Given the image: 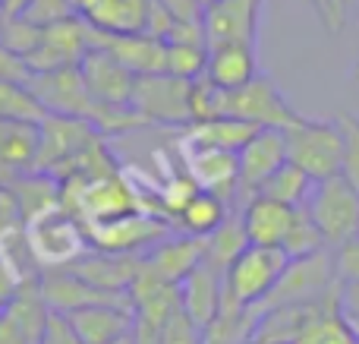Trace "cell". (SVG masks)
Segmentation results:
<instances>
[{"instance_id": "24", "label": "cell", "mask_w": 359, "mask_h": 344, "mask_svg": "<svg viewBox=\"0 0 359 344\" xmlns=\"http://www.w3.org/2000/svg\"><path fill=\"white\" fill-rule=\"evenodd\" d=\"M221 303H224V278L217 272H211L208 265H198L180 284V307L198 329H205L221 313Z\"/></svg>"}, {"instance_id": "43", "label": "cell", "mask_w": 359, "mask_h": 344, "mask_svg": "<svg viewBox=\"0 0 359 344\" xmlns=\"http://www.w3.org/2000/svg\"><path fill=\"white\" fill-rule=\"evenodd\" d=\"M341 310L353 326H359V284H341Z\"/></svg>"}, {"instance_id": "41", "label": "cell", "mask_w": 359, "mask_h": 344, "mask_svg": "<svg viewBox=\"0 0 359 344\" xmlns=\"http://www.w3.org/2000/svg\"><path fill=\"white\" fill-rule=\"evenodd\" d=\"M0 79L4 82H19V86H29L32 70L25 67L22 57L10 54L6 48H0Z\"/></svg>"}, {"instance_id": "5", "label": "cell", "mask_w": 359, "mask_h": 344, "mask_svg": "<svg viewBox=\"0 0 359 344\" xmlns=\"http://www.w3.org/2000/svg\"><path fill=\"white\" fill-rule=\"evenodd\" d=\"M101 139H104V133L95 124H88V120L67 117V114H44V120L38 124L35 171L38 174H50L57 180V174L69 161H76L88 145L101 143Z\"/></svg>"}, {"instance_id": "10", "label": "cell", "mask_w": 359, "mask_h": 344, "mask_svg": "<svg viewBox=\"0 0 359 344\" xmlns=\"http://www.w3.org/2000/svg\"><path fill=\"white\" fill-rule=\"evenodd\" d=\"M236 164H240V180H236V199L233 212H240L249 199L262 193L271 174L287 164V139L284 130H259L240 152H236Z\"/></svg>"}, {"instance_id": "31", "label": "cell", "mask_w": 359, "mask_h": 344, "mask_svg": "<svg viewBox=\"0 0 359 344\" xmlns=\"http://www.w3.org/2000/svg\"><path fill=\"white\" fill-rule=\"evenodd\" d=\"M44 114L48 111L32 95L29 86L0 79V120H32V124H41Z\"/></svg>"}, {"instance_id": "9", "label": "cell", "mask_w": 359, "mask_h": 344, "mask_svg": "<svg viewBox=\"0 0 359 344\" xmlns=\"http://www.w3.org/2000/svg\"><path fill=\"white\" fill-rule=\"evenodd\" d=\"M189 88L192 82L174 79L168 73L158 76H136V92H133V111L145 124L161 126H189Z\"/></svg>"}, {"instance_id": "28", "label": "cell", "mask_w": 359, "mask_h": 344, "mask_svg": "<svg viewBox=\"0 0 359 344\" xmlns=\"http://www.w3.org/2000/svg\"><path fill=\"white\" fill-rule=\"evenodd\" d=\"M259 319V307H221V313L202 329V344H249Z\"/></svg>"}, {"instance_id": "46", "label": "cell", "mask_w": 359, "mask_h": 344, "mask_svg": "<svg viewBox=\"0 0 359 344\" xmlns=\"http://www.w3.org/2000/svg\"><path fill=\"white\" fill-rule=\"evenodd\" d=\"M312 4L318 6V16H322L325 22H331V0H312Z\"/></svg>"}, {"instance_id": "18", "label": "cell", "mask_w": 359, "mask_h": 344, "mask_svg": "<svg viewBox=\"0 0 359 344\" xmlns=\"http://www.w3.org/2000/svg\"><path fill=\"white\" fill-rule=\"evenodd\" d=\"M259 60H255V44L246 41H221L208 44V67H205V79L217 86L221 92H233L243 88L259 76Z\"/></svg>"}, {"instance_id": "42", "label": "cell", "mask_w": 359, "mask_h": 344, "mask_svg": "<svg viewBox=\"0 0 359 344\" xmlns=\"http://www.w3.org/2000/svg\"><path fill=\"white\" fill-rule=\"evenodd\" d=\"M22 225V215H19V206L13 199V193L6 187H0V234H6L10 227Z\"/></svg>"}, {"instance_id": "35", "label": "cell", "mask_w": 359, "mask_h": 344, "mask_svg": "<svg viewBox=\"0 0 359 344\" xmlns=\"http://www.w3.org/2000/svg\"><path fill=\"white\" fill-rule=\"evenodd\" d=\"M337 124L344 133V168L341 177L359 193V117L350 111L337 114Z\"/></svg>"}, {"instance_id": "45", "label": "cell", "mask_w": 359, "mask_h": 344, "mask_svg": "<svg viewBox=\"0 0 359 344\" xmlns=\"http://www.w3.org/2000/svg\"><path fill=\"white\" fill-rule=\"evenodd\" d=\"M344 19H347V0H331V22L328 29H344Z\"/></svg>"}, {"instance_id": "36", "label": "cell", "mask_w": 359, "mask_h": 344, "mask_svg": "<svg viewBox=\"0 0 359 344\" xmlns=\"http://www.w3.org/2000/svg\"><path fill=\"white\" fill-rule=\"evenodd\" d=\"M19 16L29 19L38 29H50V25L63 22V19H69V16H79V13H76V6L69 4V0H29V4L19 10Z\"/></svg>"}, {"instance_id": "30", "label": "cell", "mask_w": 359, "mask_h": 344, "mask_svg": "<svg viewBox=\"0 0 359 344\" xmlns=\"http://www.w3.org/2000/svg\"><path fill=\"white\" fill-rule=\"evenodd\" d=\"M312 187H316V180H312L309 174H303L297 164L287 161L284 168L274 171L271 180L262 187L259 196H268V199H274V202H284V206H290V209H303L312 196Z\"/></svg>"}, {"instance_id": "14", "label": "cell", "mask_w": 359, "mask_h": 344, "mask_svg": "<svg viewBox=\"0 0 359 344\" xmlns=\"http://www.w3.org/2000/svg\"><path fill=\"white\" fill-rule=\"evenodd\" d=\"M202 256H205V240L177 231L142 253V269L168 284H183L186 275H192L202 265Z\"/></svg>"}, {"instance_id": "25", "label": "cell", "mask_w": 359, "mask_h": 344, "mask_svg": "<svg viewBox=\"0 0 359 344\" xmlns=\"http://www.w3.org/2000/svg\"><path fill=\"white\" fill-rule=\"evenodd\" d=\"M293 344H359L356 326L341 310V284L322 300L309 322L299 329Z\"/></svg>"}, {"instance_id": "4", "label": "cell", "mask_w": 359, "mask_h": 344, "mask_svg": "<svg viewBox=\"0 0 359 344\" xmlns=\"http://www.w3.org/2000/svg\"><path fill=\"white\" fill-rule=\"evenodd\" d=\"M303 209L318 227L328 250H337L341 244L359 237V193L344 177L316 183Z\"/></svg>"}, {"instance_id": "27", "label": "cell", "mask_w": 359, "mask_h": 344, "mask_svg": "<svg viewBox=\"0 0 359 344\" xmlns=\"http://www.w3.org/2000/svg\"><path fill=\"white\" fill-rule=\"evenodd\" d=\"M230 212H233V209H230L221 196L208 193V190H198V193L192 196L183 209H180L174 227L180 234H189V237H202L205 240L230 218Z\"/></svg>"}, {"instance_id": "44", "label": "cell", "mask_w": 359, "mask_h": 344, "mask_svg": "<svg viewBox=\"0 0 359 344\" xmlns=\"http://www.w3.org/2000/svg\"><path fill=\"white\" fill-rule=\"evenodd\" d=\"M133 344H161V326H151V322L139 319L133 326Z\"/></svg>"}, {"instance_id": "23", "label": "cell", "mask_w": 359, "mask_h": 344, "mask_svg": "<svg viewBox=\"0 0 359 344\" xmlns=\"http://www.w3.org/2000/svg\"><path fill=\"white\" fill-rule=\"evenodd\" d=\"M67 319L82 344H114L136 326L133 307H86L67 313Z\"/></svg>"}, {"instance_id": "47", "label": "cell", "mask_w": 359, "mask_h": 344, "mask_svg": "<svg viewBox=\"0 0 359 344\" xmlns=\"http://www.w3.org/2000/svg\"><path fill=\"white\" fill-rule=\"evenodd\" d=\"M25 4H29V0H10L4 13H19V10H22V6H25Z\"/></svg>"}, {"instance_id": "20", "label": "cell", "mask_w": 359, "mask_h": 344, "mask_svg": "<svg viewBox=\"0 0 359 344\" xmlns=\"http://www.w3.org/2000/svg\"><path fill=\"white\" fill-rule=\"evenodd\" d=\"M299 209H290L284 202H274L268 196H255L246 206L240 209L243 227H246V237L252 246H271V250H280V244L287 240L293 227V218H297Z\"/></svg>"}, {"instance_id": "15", "label": "cell", "mask_w": 359, "mask_h": 344, "mask_svg": "<svg viewBox=\"0 0 359 344\" xmlns=\"http://www.w3.org/2000/svg\"><path fill=\"white\" fill-rule=\"evenodd\" d=\"M183 168L189 171V177L198 183V190L221 196L230 209L236 199V180H240V164H236L233 152L221 149H198V145L183 143Z\"/></svg>"}, {"instance_id": "26", "label": "cell", "mask_w": 359, "mask_h": 344, "mask_svg": "<svg viewBox=\"0 0 359 344\" xmlns=\"http://www.w3.org/2000/svg\"><path fill=\"white\" fill-rule=\"evenodd\" d=\"M252 124H243L236 117H215V120H202V124L186 126V145H198V149H221V152H240L249 139L255 136Z\"/></svg>"}, {"instance_id": "7", "label": "cell", "mask_w": 359, "mask_h": 344, "mask_svg": "<svg viewBox=\"0 0 359 344\" xmlns=\"http://www.w3.org/2000/svg\"><path fill=\"white\" fill-rule=\"evenodd\" d=\"M337 282L334 272V250H318L312 256L303 259H290L280 275V282L274 284V291L265 297L259 310H271V307H290V303H312L322 300Z\"/></svg>"}, {"instance_id": "37", "label": "cell", "mask_w": 359, "mask_h": 344, "mask_svg": "<svg viewBox=\"0 0 359 344\" xmlns=\"http://www.w3.org/2000/svg\"><path fill=\"white\" fill-rule=\"evenodd\" d=\"M161 344H202V329L180 310L161 326Z\"/></svg>"}, {"instance_id": "32", "label": "cell", "mask_w": 359, "mask_h": 344, "mask_svg": "<svg viewBox=\"0 0 359 344\" xmlns=\"http://www.w3.org/2000/svg\"><path fill=\"white\" fill-rule=\"evenodd\" d=\"M41 35L44 29L32 25L19 13H4V19H0V48H6L10 54L22 57V60L41 44Z\"/></svg>"}, {"instance_id": "33", "label": "cell", "mask_w": 359, "mask_h": 344, "mask_svg": "<svg viewBox=\"0 0 359 344\" xmlns=\"http://www.w3.org/2000/svg\"><path fill=\"white\" fill-rule=\"evenodd\" d=\"M205 67H208V44H168V76L196 82L205 76Z\"/></svg>"}, {"instance_id": "1", "label": "cell", "mask_w": 359, "mask_h": 344, "mask_svg": "<svg viewBox=\"0 0 359 344\" xmlns=\"http://www.w3.org/2000/svg\"><path fill=\"white\" fill-rule=\"evenodd\" d=\"M284 139H287V161L297 164L316 183L341 177L344 133L337 120L299 117L290 130H284Z\"/></svg>"}, {"instance_id": "19", "label": "cell", "mask_w": 359, "mask_h": 344, "mask_svg": "<svg viewBox=\"0 0 359 344\" xmlns=\"http://www.w3.org/2000/svg\"><path fill=\"white\" fill-rule=\"evenodd\" d=\"M151 0H86L79 16L98 35H142L149 29Z\"/></svg>"}, {"instance_id": "53", "label": "cell", "mask_w": 359, "mask_h": 344, "mask_svg": "<svg viewBox=\"0 0 359 344\" xmlns=\"http://www.w3.org/2000/svg\"><path fill=\"white\" fill-rule=\"evenodd\" d=\"M0 19H4V10H0Z\"/></svg>"}, {"instance_id": "48", "label": "cell", "mask_w": 359, "mask_h": 344, "mask_svg": "<svg viewBox=\"0 0 359 344\" xmlns=\"http://www.w3.org/2000/svg\"><path fill=\"white\" fill-rule=\"evenodd\" d=\"M114 344H133V332H130V335H123V338H117Z\"/></svg>"}, {"instance_id": "3", "label": "cell", "mask_w": 359, "mask_h": 344, "mask_svg": "<svg viewBox=\"0 0 359 344\" xmlns=\"http://www.w3.org/2000/svg\"><path fill=\"white\" fill-rule=\"evenodd\" d=\"M287 263L284 250L249 244L224 272V303L221 307H262L265 297L280 282Z\"/></svg>"}, {"instance_id": "50", "label": "cell", "mask_w": 359, "mask_h": 344, "mask_svg": "<svg viewBox=\"0 0 359 344\" xmlns=\"http://www.w3.org/2000/svg\"><path fill=\"white\" fill-rule=\"evenodd\" d=\"M6 4H10V0H0V10H6Z\"/></svg>"}, {"instance_id": "39", "label": "cell", "mask_w": 359, "mask_h": 344, "mask_svg": "<svg viewBox=\"0 0 359 344\" xmlns=\"http://www.w3.org/2000/svg\"><path fill=\"white\" fill-rule=\"evenodd\" d=\"M41 344H82V341H79V335L73 332V326H69L67 316L50 310L48 326H44V335H41Z\"/></svg>"}, {"instance_id": "11", "label": "cell", "mask_w": 359, "mask_h": 344, "mask_svg": "<svg viewBox=\"0 0 359 344\" xmlns=\"http://www.w3.org/2000/svg\"><path fill=\"white\" fill-rule=\"evenodd\" d=\"M50 307L41 297L38 275H25L0 307V344H41Z\"/></svg>"}, {"instance_id": "6", "label": "cell", "mask_w": 359, "mask_h": 344, "mask_svg": "<svg viewBox=\"0 0 359 344\" xmlns=\"http://www.w3.org/2000/svg\"><path fill=\"white\" fill-rule=\"evenodd\" d=\"M22 227H25V240H29L32 256L41 265H48V269H67L88 246L82 225L69 212H63L60 206L25 221Z\"/></svg>"}, {"instance_id": "2", "label": "cell", "mask_w": 359, "mask_h": 344, "mask_svg": "<svg viewBox=\"0 0 359 344\" xmlns=\"http://www.w3.org/2000/svg\"><path fill=\"white\" fill-rule=\"evenodd\" d=\"M217 117H236L243 124H252L255 130H290L303 114L293 111L271 76L259 73L243 88L217 95Z\"/></svg>"}, {"instance_id": "8", "label": "cell", "mask_w": 359, "mask_h": 344, "mask_svg": "<svg viewBox=\"0 0 359 344\" xmlns=\"http://www.w3.org/2000/svg\"><path fill=\"white\" fill-rule=\"evenodd\" d=\"M86 244L95 253H120V256H139V250H151L158 240L170 237L174 225L151 212H133L123 218L101 221V225H82Z\"/></svg>"}, {"instance_id": "34", "label": "cell", "mask_w": 359, "mask_h": 344, "mask_svg": "<svg viewBox=\"0 0 359 344\" xmlns=\"http://www.w3.org/2000/svg\"><path fill=\"white\" fill-rule=\"evenodd\" d=\"M287 259H303V256H312V253L325 250V240L318 234V227L312 225V218L306 215V209H299L297 218H293V227L287 234V240L280 244Z\"/></svg>"}, {"instance_id": "21", "label": "cell", "mask_w": 359, "mask_h": 344, "mask_svg": "<svg viewBox=\"0 0 359 344\" xmlns=\"http://www.w3.org/2000/svg\"><path fill=\"white\" fill-rule=\"evenodd\" d=\"M88 284L111 294H130L133 282H136L139 269H142V253L139 256H120V253H92V256H79L76 263L67 265Z\"/></svg>"}, {"instance_id": "29", "label": "cell", "mask_w": 359, "mask_h": 344, "mask_svg": "<svg viewBox=\"0 0 359 344\" xmlns=\"http://www.w3.org/2000/svg\"><path fill=\"white\" fill-rule=\"evenodd\" d=\"M246 246H249V237H246V227H243L240 212H230V218L224 221L211 237H205L202 265H208L211 272H217V275L224 278V272L233 265V259L240 256Z\"/></svg>"}, {"instance_id": "51", "label": "cell", "mask_w": 359, "mask_h": 344, "mask_svg": "<svg viewBox=\"0 0 359 344\" xmlns=\"http://www.w3.org/2000/svg\"><path fill=\"white\" fill-rule=\"evenodd\" d=\"M353 76H356V82H359V63H356V70H353Z\"/></svg>"}, {"instance_id": "49", "label": "cell", "mask_w": 359, "mask_h": 344, "mask_svg": "<svg viewBox=\"0 0 359 344\" xmlns=\"http://www.w3.org/2000/svg\"><path fill=\"white\" fill-rule=\"evenodd\" d=\"M249 344H278V341H262V338H252Z\"/></svg>"}, {"instance_id": "52", "label": "cell", "mask_w": 359, "mask_h": 344, "mask_svg": "<svg viewBox=\"0 0 359 344\" xmlns=\"http://www.w3.org/2000/svg\"><path fill=\"white\" fill-rule=\"evenodd\" d=\"M202 4H205V6H208V4H215V0H202Z\"/></svg>"}, {"instance_id": "54", "label": "cell", "mask_w": 359, "mask_h": 344, "mask_svg": "<svg viewBox=\"0 0 359 344\" xmlns=\"http://www.w3.org/2000/svg\"><path fill=\"white\" fill-rule=\"evenodd\" d=\"M356 335H359V326H356Z\"/></svg>"}, {"instance_id": "12", "label": "cell", "mask_w": 359, "mask_h": 344, "mask_svg": "<svg viewBox=\"0 0 359 344\" xmlns=\"http://www.w3.org/2000/svg\"><path fill=\"white\" fill-rule=\"evenodd\" d=\"M79 76L86 92L104 107H133L136 76L104 48H88L79 63Z\"/></svg>"}, {"instance_id": "13", "label": "cell", "mask_w": 359, "mask_h": 344, "mask_svg": "<svg viewBox=\"0 0 359 344\" xmlns=\"http://www.w3.org/2000/svg\"><path fill=\"white\" fill-rule=\"evenodd\" d=\"M38 284H41L44 303L54 313H63V316L76 313V310H86V307H133L130 294L101 291L69 269H48L44 275H38Z\"/></svg>"}, {"instance_id": "38", "label": "cell", "mask_w": 359, "mask_h": 344, "mask_svg": "<svg viewBox=\"0 0 359 344\" xmlns=\"http://www.w3.org/2000/svg\"><path fill=\"white\" fill-rule=\"evenodd\" d=\"M334 272L341 284H359V237L334 250Z\"/></svg>"}, {"instance_id": "17", "label": "cell", "mask_w": 359, "mask_h": 344, "mask_svg": "<svg viewBox=\"0 0 359 344\" xmlns=\"http://www.w3.org/2000/svg\"><path fill=\"white\" fill-rule=\"evenodd\" d=\"M92 29V25H88ZM92 48H104L130 70L133 76H158L168 73V44L151 35H98L92 32Z\"/></svg>"}, {"instance_id": "16", "label": "cell", "mask_w": 359, "mask_h": 344, "mask_svg": "<svg viewBox=\"0 0 359 344\" xmlns=\"http://www.w3.org/2000/svg\"><path fill=\"white\" fill-rule=\"evenodd\" d=\"M265 0H215L205 6V35L208 44L246 41L255 44L259 13Z\"/></svg>"}, {"instance_id": "40", "label": "cell", "mask_w": 359, "mask_h": 344, "mask_svg": "<svg viewBox=\"0 0 359 344\" xmlns=\"http://www.w3.org/2000/svg\"><path fill=\"white\" fill-rule=\"evenodd\" d=\"M170 13L174 22H205V4L202 0H158Z\"/></svg>"}, {"instance_id": "22", "label": "cell", "mask_w": 359, "mask_h": 344, "mask_svg": "<svg viewBox=\"0 0 359 344\" xmlns=\"http://www.w3.org/2000/svg\"><path fill=\"white\" fill-rule=\"evenodd\" d=\"M38 158V124L32 120H0V187L32 174Z\"/></svg>"}]
</instances>
